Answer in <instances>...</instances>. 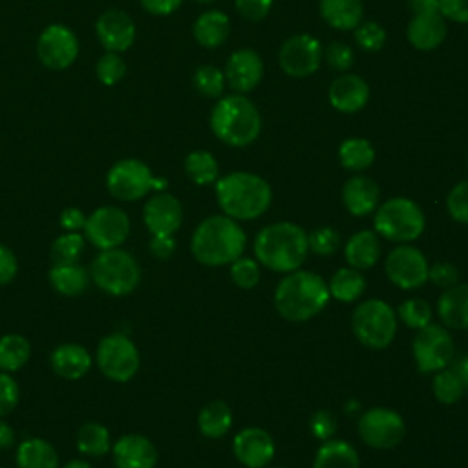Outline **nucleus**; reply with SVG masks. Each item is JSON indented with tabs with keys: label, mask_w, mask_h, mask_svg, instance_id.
Listing matches in <instances>:
<instances>
[{
	"label": "nucleus",
	"mask_w": 468,
	"mask_h": 468,
	"mask_svg": "<svg viewBox=\"0 0 468 468\" xmlns=\"http://www.w3.org/2000/svg\"><path fill=\"white\" fill-rule=\"evenodd\" d=\"M247 236L239 223L225 214L205 218L192 232V256L208 267L230 265L245 250Z\"/></svg>",
	"instance_id": "1"
},
{
	"label": "nucleus",
	"mask_w": 468,
	"mask_h": 468,
	"mask_svg": "<svg viewBox=\"0 0 468 468\" xmlns=\"http://www.w3.org/2000/svg\"><path fill=\"white\" fill-rule=\"evenodd\" d=\"M252 249L258 263L287 274L300 269L307 258V232L292 221H276L256 234Z\"/></svg>",
	"instance_id": "2"
},
{
	"label": "nucleus",
	"mask_w": 468,
	"mask_h": 468,
	"mask_svg": "<svg viewBox=\"0 0 468 468\" xmlns=\"http://www.w3.org/2000/svg\"><path fill=\"white\" fill-rule=\"evenodd\" d=\"M329 296L327 282L320 274L296 269L280 280L274 291V307L289 322H305L324 311Z\"/></svg>",
	"instance_id": "3"
},
{
	"label": "nucleus",
	"mask_w": 468,
	"mask_h": 468,
	"mask_svg": "<svg viewBox=\"0 0 468 468\" xmlns=\"http://www.w3.org/2000/svg\"><path fill=\"white\" fill-rule=\"evenodd\" d=\"M221 212L236 221H250L267 212L272 201L271 185L252 172H230L216 181Z\"/></svg>",
	"instance_id": "4"
},
{
	"label": "nucleus",
	"mask_w": 468,
	"mask_h": 468,
	"mask_svg": "<svg viewBox=\"0 0 468 468\" xmlns=\"http://www.w3.org/2000/svg\"><path fill=\"white\" fill-rule=\"evenodd\" d=\"M210 130L225 144L243 148L252 144L261 132V117L254 102L243 93L221 97L210 112Z\"/></svg>",
	"instance_id": "5"
},
{
	"label": "nucleus",
	"mask_w": 468,
	"mask_h": 468,
	"mask_svg": "<svg viewBox=\"0 0 468 468\" xmlns=\"http://www.w3.org/2000/svg\"><path fill=\"white\" fill-rule=\"evenodd\" d=\"M91 282L110 296H126L141 283V265L135 256L121 247L101 250L90 265Z\"/></svg>",
	"instance_id": "6"
},
{
	"label": "nucleus",
	"mask_w": 468,
	"mask_h": 468,
	"mask_svg": "<svg viewBox=\"0 0 468 468\" xmlns=\"http://www.w3.org/2000/svg\"><path fill=\"white\" fill-rule=\"evenodd\" d=\"M373 227L375 232L388 241L410 243L422 234L426 218L413 199L397 196L377 207Z\"/></svg>",
	"instance_id": "7"
},
{
	"label": "nucleus",
	"mask_w": 468,
	"mask_h": 468,
	"mask_svg": "<svg viewBox=\"0 0 468 468\" xmlns=\"http://www.w3.org/2000/svg\"><path fill=\"white\" fill-rule=\"evenodd\" d=\"M397 325L395 309L380 298L360 302L351 316V329L356 340L369 349L388 347L397 335Z\"/></svg>",
	"instance_id": "8"
},
{
	"label": "nucleus",
	"mask_w": 468,
	"mask_h": 468,
	"mask_svg": "<svg viewBox=\"0 0 468 468\" xmlns=\"http://www.w3.org/2000/svg\"><path fill=\"white\" fill-rule=\"evenodd\" d=\"M166 181L152 174L150 166L135 157L113 163L106 174V188L119 201H137L152 190H165Z\"/></svg>",
	"instance_id": "9"
},
{
	"label": "nucleus",
	"mask_w": 468,
	"mask_h": 468,
	"mask_svg": "<svg viewBox=\"0 0 468 468\" xmlns=\"http://www.w3.org/2000/svg\"><path fill=\"white\" fill-rule=\"evenodd\" d=\"M93 362L106 378L128 382L139 371L141 353L128 335L110 333L99 340Z\"/></svg>",
	"instance_id": "10"
},
{
	"label": "nucleus",
	"mask_w": 468,
	"mask_h": 468,
	"mask_svg": "<svg viewBox=\"0 0 468 468\" xmlns=\"http://www.w3.org/2000/svg\"><path fill=\"white\" fill-rule=\"evenodd\" d=\"M411 355L420 373H437L453 360V338L442 324H428L417 329L411 342Z\"/></svg>",
	"instance_id": "11"
},
{
	"label": "nucleus",
	"mask_w": 468,
	"mask_h": 468,
	"mask_svg": "<svg viewBox=\"0 0 468 468\" xmlns=\"http://www.w3.org/2000/svg\"><path fill=\"white\" fill-rule=\"evenodd\" d=\"M358 435L369 448L391 450L406 435V424L399 411L384 406L371 408L358 417Z\"/></svg>",
	"instance_id": "12"
},
{
	"label": "nucleus",
	"mask_w": 468,
	"mask_h": 468,
	"mask_svg": "<svg viewBox=\"0 0 468 468\" xmlns=\"http://www.w3.org/2000/svg\"><path fill=\"white\" fill-rule=\"evenodd\" d=\"M130 218L128 214L113 205H104L95 208L88 218L82 229L84 238L97 247L99 250L117 249L130 236Z\"/></svg>",
	"instance_id": "13"
},
{
	"label": "nucleus",
	"mask_w": 468,
	"mask_h": 468,
	"mask_svg": "<svg viewBox=\"0 0 468 468\" xmlns=\"http://www.w3.org/2000/svg\"><path fill=\"white\" fill-rule=\"evenodd\" d=\"M430 263L420 249L410 243H399L386 258L384 271L388 280L399 289H419L428 282Z\"/></svg>",
	"instance_id": "14"
},
{
	"label": "nucleus",
	"mask_w": 468,
	"mask_h": 468,
	"mask_svg": "<svg viewBox=\"0 0 468 468\" xmlns=\"http://www.w3.org/2000/svg\"><path fill=\"white\" fill-rule=\"evenodd\" d=\"M322 57H324L322 44L318 42V38L307 33L289 37L278 51L280 68L289 77H294V79H303L313 75L320 68Z\"/></svg>",
	"instance_id": "15"
},
{
	"label": "nucleus",
	"mask_w": 468,
	"mask_h": 468,
	"mask_svg": "<svg viewBox=\"0 0 468 468\" xmlns=\"http://www.w3.org/2000/svg\"><path fill=\"white\" fill-rule=\"evenodd\" d=\"M37 55L46 68L66 69L79 55L77 35L64 24H51L37 40Z\"/></svg>",
	"instance_id": "16"
},
{
	"label": "nucleus",
	"mask_w": 468,
	"mask_h": 468,
	"mask_svg": "<svg viewBox=\"0 0 468 468\" xmlns=\"http://www.w3.org/2000/svg\"><path fill=\"white\" fill-rule=\"evenodd\" d=\"M143 221L150 236H174L183 223V205L168 192H155L143 207Z\"/></svg>",
	"instance_id": "17"
},
{
	"label": "nucleus",
	"mask_w": 468,
	"mask_h": 468,
	"mask_svg": "<svg viewBox=\"0 0 468 468\" xmlns=\"http://www.w3.org/2000/svg\"><path fill=\"white\" fill-rule=\"evenodd\" d=\"M232 452H234V457L243 466L263 468L272 461L276 446L269 431L258 426H247L234 435Z\"/></svg>",
	"instance_id": "18"
},
{
	"label": "nucleus",
	"mask_w": 468,
	"mask_h": 468,
	"mask_svg": "<svg viewBox=\"0 0 468 468\" xmlns=\"http://www.w3.org/2000/svg\"><path fill=\"white\" fill-rule=\"evenodd\" d=\"M95 33L106 51L122 53L135 40V22L122 9H108L97 18Z\"/></svg>",
	"instance_id": "19"
},
{
	"label": "nucleus",
	"mask_w": 468,
	"mask_h": 468,
	"mask_svg": "<svg viewBox=\"0 0 468 468\" xmlns=\"http://www.w3.org/2000/svg\"><path fill=\"white\" fill-rule=\"evenodd\" d=\"M225 80L229 84V88L234 93H249L252 91L261 77H263V62L261 57L249 48H241L236 49L225 66Z\"/></svg>",
	"instance_id": "20"
},
{
	"label": "nucleus",
	"mask_w": 468,
	"mask_h": 468,
	"mask_svg": "<svg viewBox=\"0 0 468 468\" xmlns=\"http://www.w3.org/2000/svg\"><path fill=\"white\" fill-rule=\"evenodd\" d=\"M117 468H155L159 453L155 444L141 433H124L112 444Z\"/></svg>",
	"instance_id": "21"
},
{
	"label": "nucleus",
	"mask_w": 468,
	"mask_h": 468,
	"mask_svg": "<svg viewBox=\"0 0 468 468\" xmlns=\"http://www.w3.org/2000/svg\"><path fill=\"white\" fill-rule=\"evenodd\" d=\"M327 97L336 112L355 113L367 104L369 86L355 73H342L331 82Z\"/></svg>",
	"instance_id": "22"
},
{
	"label": "nucleus",
	"mask_w": 468,
	"mask_h": 468,
	"mask_svg": "<svg viewBox=\"0 0 468 468\" xmlns=\"http://www.w3.org/2000/svg\"><path fill=\"white\" fill-rule=\"evenodd\" d=\"M93 364L91 353L77 342H64L57 346L49 355V366L55 375L66 380L82 378Z\"/></svg>",
	"instance_id": "23"
},
{
	"label": "nucleus",
	"mask_w": 468,
	"mask_h": 468,
	"mask_svg": "<svg viewBox=\"0 0 468 468\" xmlns=\"http://www.w3.org/2000/svg\"><path fill=\"white\" fill-rule=\"evenodd\" d=\"M380 190L378 185L367 176H353L344 183L342 203L351 216L364 218L377 210Z\"/></svg>",
	"instance_id": "24"
},
{
	"label": "nucleus",
	"mask_w": 468,
	"mask_h": 468,
	"mask_svg": "<svg viewBox=\"0 0 468 468\" xmlns=\"http://www.w3.org/2000/svg\"><path fill=\"white\" fill-rule=\"evenodd\" d=\"M406 37L415 49L431 51L446 38V22L441 13H415L408 22Z\"/></svg>",
	"instance_id": "25"
},
{
	"label": "nucleus",
	"mask_w": 468,
	"mask_h": 468,
	"mask_svg": "<svg viewBox=\"0 0 468 468\" xmlns=\"http://www.w3.org/2000/svg\"><path fill=\"white\" fill-rule=\"evenodd\" d=\"M437 314L446 329H468V283L444 289L437 300Z\"/></svg>",
	"instance_id": "26"
},
{
	"label": "nucleus",
	"mask_w": 468,
	"mask_h": 468,
	"mask_svg": "<svg viewBox=\"0 0 468 468\" xmlns=\"http://www.w3.org/2000/svg\"><path fill=\"white\" fill-rule=\"evenodd\" d=\"M382 254L380 239L375 230H358L344 245V256L349 267L364 271L373 267Z\"/></svg>",
	"instance_id": "27"
},
{
	"label": "nucleus",
	"mask_w": 468,
	"mask_h": 468,
	"mask_svg": "<svg viewBox=\"0 0 468 468\" xmlns=\"http://www.w3.org/2000/svg\"><path fill=\"white\" fill-rule=\"evenodd\" d=\"M15 463L16 468H60L57 448L42 437L24 439L16 446Z\"/></svg>",
	"instance_id": "28"
},
{
	"label": "nucleus",
	"mask_w": 468,
	"mask_h": 468,
	"mask_svg": "<svg viewBox=\"0 0 468 468\" xmlns=\"http://www.w3.org/2000/svg\"><path fill=\"white\" fill-rule=\"evenodd\" d=\"M192 33L199 46H203L207 49H214V48H219L221 44H225V40L229 38L230 20L223 11L210 9V11L201 13L196 18Z\"/></svg>",
	"instance_id": "29"
},
{
	"label": "nucleus",
	"mask_w": 468,
	"mask_h": 468,
	"mask_svg": "<svg viewBox=\"0 0 468 468\" xmlns=\"http://www.w3.org/2000/svg\"><path fill=\"white\" fill-rule=\"evenodd\" d=\"M48 278H49L51 287L62 296H79L88 289V285L91 282L90 269H86L79 261L53 263Z\"/></svg>",
	"instance_id": "30"
},
{
	"label": "nucleus",
	"mask_w": 468,
	"mask_h": 468,
	"mask_svg": "<svg viewBox=\"0 0 468 468\" xmlns=\"http://www.w3.org/2000/svg\"><path fill=\"white\" fill-rule=\"evenodd\" d=\"M313 468H360V455L351 442L327 439L316 450Z\"/></svg>",
	"instance_id": "31"
},
{
	"label": "nucleus",
	"mask_w": 468,
	"mask_h": 468,
	"mask_svg": "<svg viewBox=\"0 0 468 468\" xmlns=\"http://www.w3.org/2000/svg\"><path fill=\"white\" fill-rule=\"evenodd\" d=\"M322 18L335 29H355L364 15L360 0H320L318 4Z\"/></svg>",
	"instance_id": "32"
},
{
	"label": "nucleus",
	"mask_w": 468,
	"mask_h": 468,
	"mask_svg": "<svg viewBox=\"0 0 468 468\" xmlns=\"http://www.w3.org/2000/svg\"><path fill=\"white\" fill-rule=\"evenodd\" d=\"M112 444L110 430L97 420L84 422L75 433V446L86 457L106 455L112 450Z\"/></svg>",
	"instance_id": "33"
},
{
	"label": "nucleus",
	"mask_w": 468,
	"mask_h": 468,
	"mask_svg": "<svg viewBox=\"0 0 468 468\" xmlns=\"http://www.w3.org/2000/svg\"><path fill=\"white\" fill-rule=\"evenodd\" d=\"M232 426V411L223 400H212L205 404L197 415V428L201 435L208 439H219L227 435Z\"/></svg>",
	"instance_id": "34"
},
{
	"label": "nucleus",
	"mask_w": 468,
	"mask_h": 468,
	"mask_svg": "<svg viewBox=\"0 0 468 468\" xmlns=\"http://www.w3.org/2000/svg\"><path fill=\"white\" fill-rule=\"evenodd\" d=\"M327 287H329L331 298L344 302V303H351V302L358 300L362 296V292L366 291V278L362 276V272L358 269L340 267L331 276Z\"/></svg>",
	"instance_id": "35"
},
{
	"label": "nucleus",
	"mask_w": 468,
	"mask_h": 468,
	"mask_svg": "<svg viewBox=\"0 0 468 468\" xmlns=\"http://www.w3.org/2000/svg\"><path fill=\"white\" fill-rule=\"evenodd\" d=\"M31 358V344L24 335L7 333L0 336V371L15 373Z\"/></svg>",
	"instance_id": "36"
},
{
	"label": "nucleus",
	"mask_w": 468,
	"mask_h": 468,
	"mask_svg": "<svg viewBox=\"0 0 468 468\" xmlns=\"http://www.w3.org/2000/svg\"><path fill=\"white\" fill-rule=\"evenodd\" d=\"M338 161L349 172H362L375 161V148L364 137H349L338 146Z\"/></svg>",
	"instance_id": "37"
},
{
	"label": "nucleus",
	"mask_w": 468,
	"mask_h": 468,
	"mask_svg": "<svg viewBox=\"0 0 468 468\" xmlns=\"http://www.w3.org/2000/svg\"><path fill=\"white\" fill-rule=\"evenodd\" d=\"M185 174L199 186L212 185L219 177V165L210 152L194 150L185 157Z\"/></svg>",
	"instance_id": "38"
},
{
	"label": "nucleus",
	"mask_w": 468,
	"mask_h": 468,
	"mask_svg": "<svg viewBox=\"0 0 468 468\" xmlns=\"http://www.w3.org/2000/svg\"><path fill=\"white\" fill-rule=\"evenodd\" d=\"M86 247V238L80 232H64L51 243L53 263H75L80 260Z\"/></svg>",
	"instance_id": "39"
},
{
	"label": "nucleus",
	"mask_w": 468,
	"mask_h": 468,
	"mask_svg": "<svg viewBox=\"0 0 468 468\" xmlns=\"http://www.w3.org/2000/svg\"><path fill=\"white\" fill-rule=\"evenodd\" d=\"M192 84H194L196 91L201 93L203 97L218 99L223 95L227 80H225V73L219 68H216L212 64H203L194 71Z\"/></svg>",
	"instance_id": "40"
},
{
	"label": "nucleus",
	"mask_w": 468,
	"mask_h": 468,
	"mask_svg": "<svg viewBox=\"0 0 468 468\" xmlns=\"http://www.w3.org/2000/svg\"><path fill=\"white\" fill-rule=\"evenodd\" d=\"M397 318L410 329H420L431 324V305L422 298H408L397 307Z\"/></svg>",
	"instance_id": "41"
},
{
	"label": "nucleus",
	"mask_w": 468,
	"mask_h": 468,
	"mask_svg": "<svg viewBox=\"0 0 468 468\" xmlns=\"http://www.w3.org/2000/svg\"><path fill=\"white\" fill-rule=\"evenodd\" d=\"M431 389H433L435 399L441 404H455L464 393V388H463L461 380L453 375V371L450 367H444V369L435 373L433 382H431Z\"/></svg>",
	"instance_id": "42"
},
{
	"label": "nucleus",
	"mask_w": 468,
	"mask_h": 468,
	"mask_svg": "<svg viewBox=\"0 0 468 468\" xmlns=\"http://www.w3.org/2000/svg\"><path fill=\"white\" fill-rule=\"evenodd\" d=\"M307 245L309 250L318 256H333L340 249L342 238L333 227L322 225L307 234Z\"/></svg>",
	"instance_id": "43"
},
{
	"label": "nucleus",
	"mask_w": 468,
	"mask_h": 468,
	"mask_svg": "<svg viewBox=\"0 0 468 468\" xmlns=\"http://www.w3.org/2000/svg\"><path fill=\"white\" fill-rule=\"evenodd\" d=\"M95 73L102 84L113 86L126 75V64L119 53L106 51L104 55L99 57L95 64Z\"/></svg>",
	"instance_id": "44"
},
{
	"label": "nucleus",
	"mask_w": 468,
	"mask_h": 468,
	"mask_svg": "<svg viewBox=\"0 0 468 468\" xmlns=\"http://www.w3.org/2000/svg\"><path fill=\"white\" fill-rule=\"evenodd\" d=\"M230 278L239 289H252L260 282V263L252 258L239 256L230 263Z\"/></svg>",
	"instance_id": "45"
},
{
	"label": "nucleus",
	"mask_w": 468,
	"mask_h": 468,
	"mask_svg": "<svg viewBox=\"0 0 468 468\" xmlns=\"http://www.w3.org/2000/svg\"><path fill=\"white\" fill-rule=\"evenodd\" d=\"M355 40L366 51H378L386 44V31L377 22H362L355 27Z\"/></svg>",
	"instance_id": "46"
},
{
	"label": "nucleus",
	"mask_w": 468,
	"mask_h": 468,
	"mask_svg": "<svg viewBox=\"0 0 468 468\" xmlns=\"http://www.w3.org/2000/svg\"><path fill=\"white\" fill-rule=\"evenodd\" d=\"M446 208L455 221L468 223V179L457 183L450 190L446 197Z\"/></svg>",
	"instance_id": "47"
},
{
	"label": "nucleus",
	"mask_w": 468,
	"mask_h": 468,
	"mask_svg": "<svg viewBox=\"0 0 468 468\" xmlns=\"http://www.w3.org/2000/svg\"><path fill=\"white\" fill-rule=\"evenodd\" d=\"M322 60H325L336 71H347L355 62V53L347 44L335 40L324 49Z\"/></svg>",
	"instance_id": "48"
},
{
	"label": "nucleus",
	"mask_w": 468,
	"mask_h": 468,
	"mask_svg": "<svg viewBox=\"0 0 468 468\" xmlns=\"http://www.w3.org/2000/svg\"><path fill=\"white\" fill-rule=\"evenodd\" d=\"M20 399V388L18 382L11 373L0 371V417L9 415Z\"/></svg>",
	"instance_id": "49"
},
{
	"label": "nucleus",
	"mask_w": 468,
	"mask_h": 468,
	"mask_svg": "<svg viewBox=\"0 0 468 468\" xmlns=\"http://www.w3.org/2000/svg\"><path fill=\"white\" fill-rule=\"evenodd\" d=\"M336 428H338L336 417L329 410H318L309 419V430L313 437H316L318 441L333 439V435L336 433Z\"/></svg>",
	"instance_id": "50"
},
{
	"label": "nucleus",
	"mask_w": 468,
	"mask_h": 468,
	"mask_svg": "<svg viewBox=\"0 0 468 468\" xmlns=\"http://www.w3.org/2000/svg\"><path fill=\"white\" fill-rule=\"evenodd\" d=\"M428 280L439 289H450L452 285L459 283V269L450 261H437L428 269Z\"/></svg>",
	"instance_id": "51"
},
{
	"label": "nucleus",
	"mask_w": 468,
	"mask_h": 468,
	"mask_svg": "<svg viewBox=\"0 0 468 468\" xmlns=\"http://www.w3.org/2000/svg\"><path fill=\"white\" fill-rule=\"evenodd\" d=\"M238 13L250 22L265 18L272 7V0H234Z\"/></svg>",
	"instance_id": "52"
},
{
	"label": "nucleus",
	"mask_w": 468,
	"mask_h": 468,
	"mask_svg": "<svg viewBox=\"0 0 468 468\" xmlns=\"http://www.w3.org/2000/svg\"><path fill=\"white\" fill-rule=\"evenodd\" d=\"M18 272V260L15 256V252L0 243V285H7L16 278Z\"/></svg>",
	"instance_id": "53"
},
{
	"label": "nucleus",
	"mask_w": 468,
	"mask_h": 468,
	"mask_svg": "<svg viewBox=\"0 0 468 468\" xmlns=\"http://www.w3.org/2000/svg\"><path fill=\"white\" fill-rule=\"evenodd\" d=\"M86 218L88 216L79 207H66L58 216V223L64 232H80L86 225Z\"/></svg>",
	"instance_id": "54"
},
{
	"label": "nucleus",
	"mask_w": 468,
	"mask_h": 468,
	"mask_svg": "<svg viewBox=\"0 0 468 468\" xmlns=\"http://www.w3.org/2000/svg\"><path fill=\"white\" fill-rule=\"evenodd\" d=\"M441 15L452 22L468 24V0H441Z\"/></svg>",
	"instance_id": "55"
},
{
	"label": "nucleus",
	"mask_w": 468,
	"mask_h": 468,
	"mask_svg": "<svg viewBox=\"0 0 468 468\" xmlns=\"http://www.w3.org/2000/svg\"><path fill=\"white\" fill-rule=\"evenodd\" d=\"M148 250L155 260H168L176 252V239L174 236H152Z\"/></svg>",
	"instance_id": "56"
},
{
	"label": "nucleus",
	"mask_w": 468,
	"mask_h": 468,
	"mask_svg": "<svg viewBox=\"0 0 468 468\" xmlns=\"http://www.w3.org/2000/svg\"><path fill=\"white\" fill-rule=\"evenodd\" d=\"M139 2L144 11H148L150 15H157V16L170 15L183 4V0H139Z\"/></svg>",
	"instance_id": "57"
},
{
	"label": "nucleus",
	"mask_w": 468,
	"mask_h": 468,
	"mask_svg": "<svg viewBox=\"0 0 468 468\" xmlns=\"http://www.w3.org/2000/svg\"><path fill=\"white\" fill-rule=\"evenodd\" d=\"M450 369L453 371V375L461 380L464 391L468 389V353L466 355H461L457 358H453L450 362Z\"/></svg>",
	"instance_id": "58"
},
{
	"label": "nucleus",
	"mask_w": 468,
	"mask_h": 468,
	"mask_svg": "<svg viewBox=\"0 0 468 468\" xmlns=\"http://www.w3.org/2000/svg\"><path fill=\"white\" fill-rule=\"evenodd\" d=\"M410 7L415 13H441V0H410Z\"/></svg>",
	"instance_id": "59"
},
{
	"label": "nucleus",
	"mask_w": 468,
	"mask_h": 468,
	"mask_svg": "<svg viewBox=\"0 0 468 468\" xmlns=\"http://www.w3.org/2000/svg\"><path fill=\"white\" fill-rule=\"evenodd\" d=\"M15 441H16V435H15L13 426L0 417V450L11 448L15 444Z\"/></svg>",
	"instance_id": "60"
},
{
	"label": "nucleus",
	"mask_w": 468,
	"mask_h": 468,
	"mask_svg": "<svg viewBox=\"0 0 468 468\" xmlns=\"http://www.w3.org/2000/svg\"><path fill=\"white\" fill-rule=\"evenodd\" d=\"M60 468H93V466L84 459H71L66 464H62Z\"/></svg>",
	"instance_id": "61"
},
{
	"label": "nucleus",
	"mask_w": 468,
	"mask_h": 468,
	"mask_svg": "<svg viewBox=\"0 0 468 468\" xmlns=\"http://www.w3.org/2000/svg\"><path fill=\"white\" fill-rule=\"evenodd\" d=\"M196 2H199V4H210V2H216V0H196Z\"/></svg>",
	"instance_id": "62"
},
{
	"label": "nucleus",
	"mask_w": 468,
	"mask_h": 468,
	"mask_svg": "<svg viewBox=\"0 0 468 468\" xmlns=\"http://www.w3.org/2000/svg\"><path fill=\"white\" fill-rule=\"evenodd\" d=\"M271 468H283V466H271Z\"/></svg>",
	"instance_id": "63"
},
{
	"label": "nucleus",
	"mask_w": 468,
	"mask_h": 468,
	"mask_svg": "<svg viewBox=\"0 0 468 468\" xmlns=\"http://www.w3.org/2000/svg\"><path fill=\"white\" fill-rule=\"evenodd\" d=\"M0 468H4V466H0Z\"/></svg>",
	"instance_id": "64"
}]
</instances>
